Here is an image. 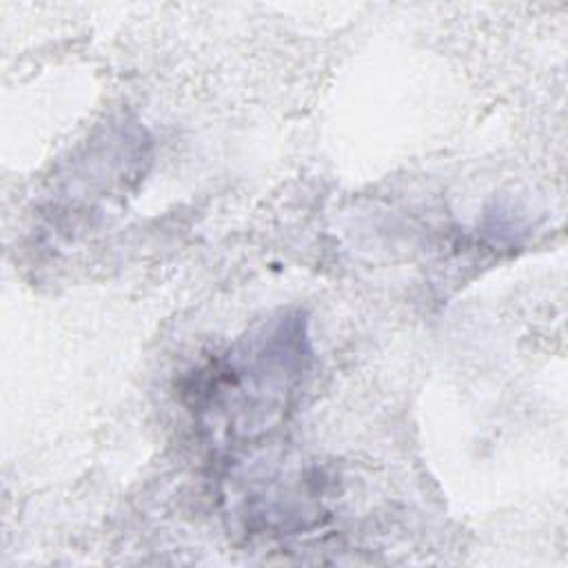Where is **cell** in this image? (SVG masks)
<instances>
[{
  "label": "cell",
  "instance_id": "1",
  "mask_svg": "<svg viewBox=\"0 0 568 568\" xmlns=\"http://www.w3.org/2000/svg\"><path fill=\"white\" fill-rule=\"evenodd\" d=\"M313 364L308 320L286 311L193 373L186 399L233 439H257L293 406Z\"/></svg>",
  "mask_w": 568,
  "mask_h": 568
}]
</instances>
